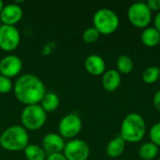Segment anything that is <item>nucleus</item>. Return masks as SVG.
<instances>
[{"mask_svg": "<svg viewBox=\"0 0 160 160\" xmlns=\"http://www.w3.org/2000/svg\"><path fill=\"white\" fill-rule=\"evenodd\" d=\"M13 91L15 98L25 106L39 104L47 93L44 82L31 73L21 75L13 85Z\"/></svg>", "mask_w": 160, "mask_h": 160, "instance_id": "obj_1", "label": "nucleus"}, {"mask_svg": "<svg viewBox=\"0 0 160 160\" xmlns=\"http://www.w3.org/2000/svg\"><path fill=\"white\" fill-rule=\"evenodd\" d=\"M145 133L146 123L143 117L137 112H131L124 118L119 136L126 142L135 143L141 142L144 138Z\"/></svg>", "mask_w": 160, "mask_h": 160, "instance_id": "obj_2", "label": "nucleus"}, {"mask_svg": "<svg viewBox=\"0 0 160 160\" xmlns=\"http://www.w3.org/2000/svg\"><path fill=\"white\" fill-rule=\"evenodd\" d=\"M29 144L28 131L22 126H11L6 128L0 136V146L8 152L23 151Z\"/></svg>", "mask_w": 160, "mask_h": 160, "instance_id": "obj_3", "label": "nucleus"}, {"mask_svg": "<svg viewBox=\"0 0 160 160\" xmlns=\"http://www.w3.org/2000/svg\"><path fill=\"white\" fill-rule=\"evenodd\" d=\"M93 23V26L99 32V34L111 35L118 29L120 20L116 12L110 8H102L95 12Z\"/></svg>", "mask_w": 160, "mask_h": 160, "instance_id": "obj_4", "label": "nucleus"}, {"mask_svg": "<svg viewBox=\"0 0 160 160\" xmlns=\"http://www.w3.org/2000/svg\"><path fill=\"white\" fill-rule=\"evenodd\" d=\"M47 112L39 104L25 106L21 112L22 126L28 131L40 129L46 123Z\"/></svg>", "mask_w": 160, "mask_h": 160, "instance_id": "obj_5", "label": "nucleus"}, {"mask_svg": "<svg viewBox=\"0 0 160 160\" xmlns=\"http://www.w3.org/2000/svg\"><path fill=\"white\" fill-rule=\"evenodd\" d=\"M129 22L138 28H146L152 21V11L146 2H136L129 6L128 9Z\"/></svg>", "mask_w": 160, "mask_h": 160, "instance_id": "obj_6", "label": "nucleus"}, {"mask_svg": "<svg viewBox=\"0 0 160 160\" xmlns=\"http://www.w3.org/2000/svg\"><path fill=\"white\" fill-rule=\"evenodd\" d=\"M82 129V121L76 113H68L62 117L58 124L59 135L64 139H75Z\"/></svg>", "mask_w": 160, "mask_h": 160, "instance_id": "obj_7", "label": "nucleus"}, {"mask_svg": "<svg viewBox=\"0 0 160 160\" xmlns=\"http://www.w3.org/2000/svg\"><path fill=\"white\" fill-rule=\"evenodd\" d=\"M63 154L68 160H87L90 147L85 141L75 138L66 143Z\"/></svg>", "mask_w": 160, "mask_h": 160, "instance_id": "obj_8", "label": "nucleus"}, {"mask_svg": "<svg viewBox=\"0 0 160 160\" xmlns=\"http://www.w3.org/2000/svg\"><path fill=\"white\" fill-rule=\"evenodd\" d=\"M21 42V34L16 26L2 25L0 28V49L4 52L15 51Z\"/></svg>", "mask_w": 160, "mask_h": 160, "instance_id": "obj_9", "label": "nucleus"}, {"mask_svg": "<svg viewBox=\"0 0 160 160\" xmlns=\"http://www.w3.org/2000/svg\"><path fill=\"white\" fill-rule=\"evenodd\" d=\"M22 66V60L18 55L8 54L0 60V74L11 79L21 73Z\"/></svg>", "mask_w": 160, "mask_h": 160, "instance_id": "obj_10", "label": "nucleus"}, {"mask_svg": "<svg viewBox=\"0 0 160 160\" xmlns=\"http://www.w3.org/2000/svg\"><path fill=\"white\" fill-rule=\"evenodd\" d=\"M22 15L23 11L21 6L17 3H11L4 6L0 13V20L4 25L15 26L22 20Z\"/></svg>", "mask_w": 160, "mask_h": 160, "instance_id": "obj_11", "label": "nucleus"}, {"mask_svg": "<svg viewBox=\"0 0 160 160\" xmlns=\"http://www.w3.org/2000/svg\"><path fill=\"white\" fill-rule=\"evenodd\" d=\"M66 142L64 138L59 135V133H47L41 141V147L46 154H57L63 153Z\"/></svg>", "mask_w": 160, "mask_h": 160, "instance_id": "obj_12", "label": "nucleus"}, {"mask_svg": "<svg viewBox=\"0 0 160 160\" xmlns=\"http://www.w3.org/2000/svg\"><path fill=\"white\" fill-rule=\"evenodd\" d=\"M86 71L93 76L103 75L106 69V63L102 56L98 54H90L84 61Z\"/></svg>", "mask_w": 160, "mask_h": 160, "instance_id": "obj_13", "label": "nucleus"}, {"mask_svg": "<svg viewBox=\"0 0 160 160\" xmlns=\"http://www.w3.org/2000/svg\"><path fill=\"white\" fill-rule=\"evenodd\" d=\"M121 74L116 69H109L102 75L101 83L107 92H114L121 84Z\"/></svg>", "mask_w": 160, "mask_h": 160, "instance_id": "obj_14", "label": "nucleus"}, {"mask_svg": "<svg viewBox=\"0 0 160 160\" xmlns=\"http://www.w3.org/2000/svg\"><path fill=\"white\" fill-rule=\"evenodd\" d=\"M126 142L120 137L117 136L111 140L106 147V154L111 158H117L123 155L126 149Z\"/></svg>", "mask_w": 160, "mask_h": 160, "instance_id": "obj_15", "label": "nucleus"}, {"mask_svg": "<svg viewBox=\"0 0 160 160\" xmlns=\"http://www.w3.org/2000/svg\"><path fill=\"white\" fill-rule=\"evenodd\" d=\"M141 39L144 46L149 48L156 47L159 43L160 33L155 27H146L142 32Z\"/></svg>", "mask_w": 160, "mask_h": 160, "instance_id": "obj_16", "label": "nucleus"}, {"mask_svg": "<svg viewBox=\"0 0 160 160\" xmlns=\"http://www.w3.org/2000/svg\"><path fill=\"white\" fill-rule=\"evenodd\" d=\"M39 105L46 112H54L60 105V98L59 97L52 92L46 93L42 100L40 101Z\"/></svg>", "mask_w": 160, "mask_h": 160, "instance_id": "obj_17", "label": "nucleus"}, {"mask_svg": "<svg viewBox=\"0 0 160 160\" xmlns=\"http://www.w3.org/2000/svg\"><path fill=\"white\" fill-rule=\"evenodd\" d=\"M24 157L27 160H46L47 155L43 148L38 144L29 143L23 150Z\"/></svg>", "mask_w": 160, "mask_h": 160, "instance_id": "obj_18", "label": "nucleus"}, {"mask_svg": "<svg viewBox=\"0 0 160 160\" xmlns=\"http://www.w3.org/2000/svg\"><path fill=\"white\" fill-rule=\"evenodd\" d=\"M158 155V146H157L152 142H145L142 144L139 149V156L143 160H153Z\"/></svg>", "mask_w": 160, "mask_h": 160, "instance_id": "obj_19", "label": "nucleus"}, {"mask_svg": "<svg viewBox=\"0 0 160 160\" xmlns=\"http://www.w3.org/2000/svg\"><path fill=\"white\" fill-rule=\"evenodd\" d=\"M116 70L120 74H129L134 68V63L132 58L126 54L118 56L116 60Z\"/></svg>", "mask_w": 160, "mask_h": 160, "instance_id": "obj_20", "label": "nucleus"}, {"mask_svg": "<svg viewBox=\"0 0 160 160\" xmlns=\"http://www.w3.org/2000/svg\"><path fill=\"white\" fill-rule=\"evenodd\" d=\"M160 68L157 66H151L146 68L142 74V81L147 84H153L159 81Z\"/></svg>", "mask_w": 160, "mask_h": 160, "instance_id": "obj_21", "label": "nucleus"}, {"mask_svg": "<svg viewBox=\"0 0 160 160\" xmlns=\"http://www.w3.org/2000/svg\"><path fill=\"white\" fill-rule=\"evenodd\" d=\"M99 32L94 27V26H91V27H88L86 28L83 33H82V39L84 42L88 43V44H91V43H95L98 38H99Z\"/></svg>", "mask_w": 160, "mask_h": 160, "instance_id": "obj_22", "label": "nucleus"}, {"mask_svg": "<svg viewBox=\"0 0 160 160\" xmlns=\"http://www.w3.org/2000/svg\"><path fill=\"white\" fill-rule=\"evenodd\" d=\"M149 137L153 143H155L157 146H160V122L156 123L152 126L149 131Z\"/></svg>", "mask_w": 160, "mask_h": 160, "instance_id": "obj_23", "label": "nucleus"}, {"mask_svg": "<svg viewBox=\"0 0 160 160\" xmlns=\"http://www.w3.org/2000/svg\"><path fill=\"white\" fill-rule=\"evenodd\" d=\"M13 89L11 79L0 74V94H8Z\"/></svg>", "mask_w": 160, "mask_h": 160, "instance_id": "obj_24", "label": "nucleus"}, {"mask_svg": "<svg viewBox=\"0 0 160 160\" xmlns=\"http://www.w3.org/2000/svg\"><path fill=\"white\" fill-rule=\"evenodd\" d=\"M146 5L152 12L160 11V0H148L146 2Z\"/></svg>", "mask_w": 160, "mask_h": 160, "instance_id": "obj_25", "label": "nucleus"}, {"mask_svg": "<svg viewBox=\"0 0 160 160\" xmlns=\"http://www.w3.org/2000/svg\"><path fill=\"white\" fill-rule=\"evenodd\" d=\"M46 160H68L63 153H57V154H51L48 155Z\"/></svg>", "mask_w": 160, "mask_h": 160, "instance_id": "obj_26", "label": "nucleus"}, {"mask_svg": "<svg viewBox=\"0 0 160 160\" xmlns=\"http://www.w3.org/2000/svg\"><path fill=\"white\" fill-rule=\"evenodd\" d=\"M153 103H154V106L156 107V109L160 112V90L157 91L156 94L154 95Z\"/></svg>", "mask_w": 160, "mask_h": 160, "instance_id": "obj_27", "label": "nucleus"}, {"mask_svg": "<svg viewBox=\"0 0 160 160\" xmlns=\"http://www.w3.org/2000/svg\"><path fill=\"white\" fill-rule=\"evenodd\" d=\"M154 24H155V28L160 33V11L158 12V14L156 15L155 19H154Z\"/></svg>", "mask_w": 160, "mask_h": 160, "instance_id": "obj_28", "label": "nucleus"}, {"mask_svg": "<svg viewBox=\"0 0 160 160\" xmlns=\"http://www.w3.org/2000/svg\"><path fill=\"white\" fill-rule=\"evenodd\" d=\"M4 2L2 1V0H0V13H1V11H2V9H3V8H4Z\"/></svg>", "mask_w": 160, "mask_h": 160, "instance_id": "obj_29", "label": "nucleus"}, {"mask_svg": "<svg viewBox=\"0 0 160 160\" xmlns=\"http://www.w3.org/2000/svg\"><path fill=\"white\" fill-rule=\"evenodd\" d=\"M2 25H3V23H2V22H1V20H0V28L2 27Z\"/></svg>", "mask_w": 160, "mask_h": 160, "instance_id": "obj_30", "label": "nucleus"}, {"mask_svg": "<svg viewBox=\"0 0 160 160\" xmlns=\"http://www.w3.org/2000/svg\"><path fill=\"white\" fill-rule=\"evenodd\" d=\"M1 133H2V131H1V128H0V136H1Z\"/></svg>", "mask_w": 160, "mask_h": 160, "instance_id": "obj_31", "label": "nucleus"}, {"mask_svg": "<svg viewBox=\"0 0 160 160\" xmlns=\"http://www.w3.org/2000/svg\"><path fill=\"white\" fill-rule=\"evenodd\" d=\"M158 45H159V46H160V40H159V43H158Z\"/></svg>", "mask_w": 160, "mask_h": 160, "instance_id": "obj_32", "label": "nucleus"}, {"mask_svg": "<svg viewBox=\"0 0 160 160\" xmlns=\"http://www.w3.org/2000/svg\"><path fill=\"white\" fill-rule=\"evenodd\" d=\"M159 82H160V76H159Z\"/></svg>", "mask_w": 160, "mask_h": 160, "instance_id": "obj_33", "label": "nucleus"}, {"mask_svg": "<svg viewBox=\"0 0 160 160\" xmlns=\"http://www.w3.org/2000/svg\"><path fill=\"white\" fill-rule=\"evenodd\" d=\"M158 160H160V158H158Z\"/></svg>", "mask_w": 160, "mask_h": 160, "instance_id": "obj_34", "label": "nucleus"}]
</instances>
